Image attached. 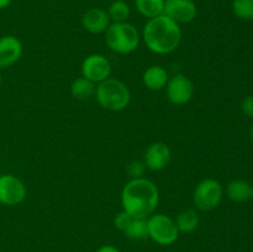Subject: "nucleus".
Segmentation results:
<instances>
[{"mask_svg":"<svg viewBox=\"0 0 253 252\" xmlns=\"http://www.w3.org/2000/svg\"><path fill=\"white\" fill-rule=\"evenodd\" d=\"M160 202V192L152 180L136 178L125 184L121 192L124 211L135 219H148L155 214Z\"/></svg>","mask_w":253,"mask_h":252,"instance_id":"f257e3e1","label":"nucleus"},{"mask_svg":"<svg viewBox=\"0 0 253 252\" xmlns=\"http://www.w3.org/2000/svg\"><path fill=\"white\" fill-rule=\"evenodd\" d=\"M142 37L150 51L157 54H168L179 47L182 30L179 24L162 14L148 19L143 26Z\"/></svg>","mask_w":253,"mask_h":252,"instance_id":"f03ea898","label":"nucleus"},{"mask_svg":"<svg viewBox=\"0 0 253 252\" xmlns=\"http://www.w3.org/2000/svg\"><path fill=\"white\" fill-rule=\"evenodd\" d=\"M98 103L106 110L120 111L130 104L131 94L127 85L116 78L100 82L95 89Z\"/></svg>","mask_w":253,"mask_h":252,"instance_id":"7ed1b4c3","label":"nucleus"},{"mask_svg":"<svg viewBox=\"0 0 253 252\" xmlns=\"http://www.w3.org/2000/svg\"><path fill=\"white\" fill-rule=\"evenodd\" d=\"M105 42L111 51L127 54L138 47L140 34L138 30L127 21L113 22L105 31Z\"/></svg>","mask_w":253,"mask_h":252,"instance_id":"20e7f679","label":"nucleus"},{"mask_svg":"<svg viewBox=\"0 0 253 252\" xmlns=\"http://www.w3.org/2000/svg\"><path fill=\"white\" fill-rule=\"evenodd\" d=\"M148 237L161 246H170L179 237L175 221L165 214H152L147 219Z\"/></svg>","mask_w":253,"mask_h":252,"instance_id":"39448f33","label":"nucleus"},{"mask_svg":"<svg viewBox=\"0 0 253 252\" xmlns=\"http://www.w3.org/2000/svg\"><path fill=\"white\" fill-rule=\"evenodd\" d=\"M222 199V187L216 179L207 178L197 185L193 200L198 209L209 211L215 209Z\"/></svg>","mask_w":253,"mask_h":252,"instance_id":"423d86ee","label":"nucleus"},{"mask_svg":"<svg viewBox=\"0 0 253 252\" xmlns=\"http://www.w3.org/2000/svg\"><path fill=\"white\" fill-rule=\"evenodd\" d=\"M26 185L16 175H0V204L7 207L21 204L26 198Z\"/></svg>","mask_w":253,"mask_h":252,"instance_id":"0eeeda50","label":"nucleus"},{"mask_svg":"<svg viewBox=\"0 0 253 252\" xmlns=\"http://www.w3.org/2000/svg\"><path fill=\"white\" fill-rule=\"evenodd\" d=\"M82 74L84 78L89 79L93 83H100L110 78L111 63L105 56L99 53L90 54L82 63Z\"/></svg>","mask_w":253,"mask_h":252,"instance_id":"6e6552de","label":"nucleus"},{"mask_svg":"<svg viewBox=\"0 0 253 252\" xmlns=\"http://www.w3.org/2000/svg\"><path fill=\"white\" fill-rule=\"evenodd\" d=\"M166 88L168 99L174 105H184L194 94V84L184 74H175L168 79Z\"/></svg>","mask_w":253,"mask_h":252,"instance_id":"1a4fd4ad","label":"nucleus"},{"mask_svg":"<svg viewBox=\"0 0 253 252\" xmlns=\"http://www.w3.org/2000/svg\"><path fill=\"white\" fill-rule=\"evenodd\" d=\"M197 11L193 0H166L163 14L177 24H188L195 19Z\"/></svg>","mask_w":253,"mask_h":252,"instance_id":"9d476101","label":"nucleus"},{"mask_svg":"<svg viewBox=\"0 0 253 252\" xmlns=\"http://www.w3.org/2000/svg\"><path fill=\"white\" fill-rule=\"evenodd\" d=\"M22 56V43L16 36L0 37V69L14 66Z\"/></svg>","mask_w":253,"mask_h":252,"instance_id":"9b49d317","label":"nucleus"},{"mask_svg":"<svg viewBox=\"0 0 253 252\" xmlns=\"http://www.w3.org/2000/svg\"><path fill=\"white\" fill-rule=\"evenodd\" d=\"M172 152L163 142H153L145 152V165L151 170H162L169 163Z\"/></svg>","mask_w":253,"mask_h":252,"instance_id":"f8f14e48","label":"nucleus"},{"mask_svg":"<svg viewBox=\"0 0 253 252\" xmlns=\"http://www.w3.org/2000/svg\"><path fill=\"white\" fill-rule=\"evenodd\" d=\"M82 25L90 34H101L105 32L110 25V17L108 11L100 7H90L84 12L82 17Z\"/></svg>","mask_w":253,"mask_h":252,"instance_id":"ddd939ff","label":"nucleus"},{"mask_svg":"<svg viewBox=\"0 0 253 252\" xmlns=\"http://www.w3.org/2000/svg\"><path fill=\"white\" fill-rule=\"evenodd\" d=\"M168 72L161 66H151L145 71L142 77L143 84L150 90H162L168 83Z\"/></svg>","mask_w":253,"mask_h":252,"instance_id":"4468645a","label":"nucleus"},{"mask_svg":"<svg viewBox=\"0 0 253 252\" xmlns=\"http://www.w3.org/2000/svg\"><path fill=\"white\" fill-rule=\"evenodd\" d=\"M227 197L236 203H244L251 198V185L244 179H235L227 184Z\"/></svg>","mask_w":253,"mask_h":252,"instance_id":"2eb2a0df","label":"nucleus"},{"mask_svg":"<svg viewBox=\"0 0 253 252\" xmlns=\"http://www.w3.org/2000/svg\"><path fill=\"white\" fill-rule=\"evenodd\" d=\"M199 215L194 209H185L178 214L177 220H175V225H177L179 232L183 234H190V232L195 231L199 226Z\"/></svg>","mask_w":253,"mask_h":252,"instance_id":"dca6fc26","label":"nucleus"},{"mask_svg":"<svg viewBox=\"0 0 253 252\" xmlns=\"http://www.w3.org/2000/svg\"><path fill=\"white\" fill-rule=\"evenodd\" d=\"M165 2L166 0H135V6L142 16L152 19L163 14Z\"/></svg>","mask_w":253,"mask_h":252,"instance_id":"f3484780","label":"nucleus"},{"mask_svg":"<svg viewBox=\"0 0 253 252\" xmlns=\"http://www.w3.org/2000/svg\"><path fill=\"white\" fill-rule=\"evenodd\" d=\"M95 83H93L89 79L81 77V78H77L76 81H73L71 85V93L74 98L81 99H89L95 94Z\"/></svg>","mask_w":253,"mask_h":252,"instance_id":"a211bd4d","label":"nucleus"},{"mask_svg":"<svg viewBox=\"0 0 253 252\" xmlns=\"http://www.w3.org/2000/svg\"><path fill=\"white\" fill-rule=\"evenodd\" d=\"M124 234L126 237L131 240H145L148 237V226L147 219H135L133 217L127 225Z\"/></svg>","mask_w":253,"mask_h":252,"instance_id":"6ab92c4d","label":"nucleus"},{"mask_svg":"<svg viewBox=\"0 0 253 252\" xmlns=\"http://www.w3.org/2000/svg\"><path fill=\"white\" fill-rule=\"evenodd\" d=\"M131 10L127 2L124 0H115L110 4L108 9V15L110 17V21L113 22H125L130 17Z\"/></svg>","mask_w":253,"mask_h":252,"instance_id":"aec40b11","label":"nucleus"},{"mask_svg":"<svg viewBox=\"0 0 253 252\" xmlns=\"http://www.w3.org/2000/svg\"><path fill=\"white\" fill-rule=\"evenodd\" d=\"M232 10L239 19L246 21L253 20V0H234Z\"/></svg>","mask_w":253,"mask_h":252,"instance_id":"412c9836","label":"nucleus"},{"mask_svg":"<svg viewBox=\"0 0 253 252\" xmlns=\"http://www.w3.org/2000/svg\"><path fill=\"white\" fill-rule=\"evenodd\" d=\"M146 165L142 161H132L127 167V173L131 177V179H136V178H142L145 174Z\"/></svg>","mask_w":253,"mask_h":252,"instance_id":"4be33fe9","label":"nucleus"},{"mask_svg":"<svg viewBox=\"0 0 253 252\" xmlns=\"http://www.w3.org/2000/svg\"><path fill=\"white\" fill-rule=\"evenodd\" d=\"M132 219H133V217L131 216V215H128L127 212L124 211V210H123V211L119 212V214L116 215L115 220H114V224H115V227H118L120 231L124 232V230L127 227V225L130 224V221Z\"/></svg>","mask_w":253,"mask_h":252,"instance_id":"5701e85b","label":"nucleus"},{"mask_svg":"<svg viewBox=\"0 0 253 252\" xmlns=\"http://www.w3.org/2000/svg\"><path fill=\"white\" fill-rule=\"evenodd\" d=\"M242 111L249 118L253 119V95H249L244 99V101H242Z\"/></svg>","mask_w":253,"mask_h":252,"instance_id":"b1692460","label":"nucleus"},{"mask_svg":"<svg viewBox=\"0 0 253 252\" xmlns=\"http://www.w3.org/2000/svg\"><path fill=\"white\" fill-rule=\"evenodd\" d=\"M95 252H121L118 247L113 246V245H104L100 249L96 250Z\"/></svg>","mask_w":253,"mask_h":252,"instance_id":"393cba45","label":"nucleus"},{"mask_svg":"<svg viewBox=\"0 0 253 252\" xmlns=\"http://www.w3.org/2000/svg\"><path fill=\"white\" fill-rule=\"evenodd\" d=\"M12 0H0V10L6 9L10 4H11Z\"/></svg>","mask_w":253,"mask_h":252,"instance_id":"a878e982","label":"nucleus"},{"mask_svg":"<svg viewBox=\"0 0 253 252\" xmlns=\"http://www.w3.org/2000/svg\"><path fill=\"white\" fill-rule=\"evenodd\" d=\"M250 135H251V140H252V142H253V125H252V127H251V132H250Z\"/></svg>","mask_w":253,"mask_h":252,"instance_id":"bb28decb","label":"nucleus"},{"mask_svg":"<svg viewBox=\"0 0 253 252\" xmlns=\"http://www.w3.org/2000/svg\"><path fill=\"white\" fill-rule=\"evenodd\" d=\"M250 199L253 200V185H251V198Z\"/></svg>","mask_w":253,"mask_h":252,"instance_id":"cd10ccee","label":"nucleus"},{"mask_svg":"<svg viewBox=\"0 0 253 252\" xmlns=\"http://www.w3.org/2000/svg\"><path fill=\"white\" fill-rule=\"evenodd\" d=\"M1 83H2V79H1V74H0V86H1Z\"/></svg>","mask_w":253,"mask_h":252,"instance_id":"c85d7f7f","label":"nucleus"}]
</instances>
